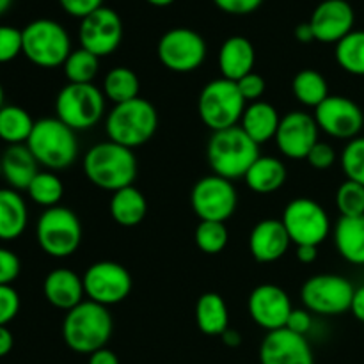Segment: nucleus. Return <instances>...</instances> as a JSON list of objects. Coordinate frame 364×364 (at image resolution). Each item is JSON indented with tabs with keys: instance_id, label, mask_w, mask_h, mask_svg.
I'll list each match as a JSON object with an SVG mask.
<instances>
[{
	"instance_id": "9d476101",
	"label": "nucleus",
	"mask_w": 364,
	"mask_h": 364,
	"mask_svg": "<svg viewBox=\"0 0 364 364\" xmlns=\"http://www.w3.org/2000/svg\"><path fill=\"white\" fill-rule=\"evenodd\" d=\"M354 284L338 274H316L309 277L301 290L304 308L313 315L338 316L350 311Z\"/></svg>"
},
{
	"instance_id": "6ab92c4d",
	"label": "nucleus",
	"mask_w": 364,
	"mask_h": 364,
	"mask_svg": "<svg viewBox=\"0 0 364 364\" xmlns=\"http://www.w3.org/2000/svg\"><path fill=\"white\" fill-rule=\"evenodd\" d=\"M355 13L347 0H323L313 11L309 25L315 41L336 45L354 31Z\"/></svg>"
},
{
	"instance_id": "72a5a7b5",
	"label": "nucleus",
	"mask_w": 364,
	"mask_h": 364,
	"mask_svg": "<svg viewBox=\"0 0 364 364\" xmlns=\"http://www.w3.org/2000/svg\"><path fill=\"white\" fill-rule=\"evenodd\" d=\"M336 63L354 77H364V31H352L334 48Z\"/></svg>"
},
{
	"instance_id": "603ef678",
	"label": "nucleus",
	"mask_w": 364,
	"mask_h": 364,
	"mask_svg": "<svg viewBox=\"0 0 364 364\" xmlns=\"http://www.w3.org/2000/svg\"><path fill=\"white\" fill-rule=\"evenodd\" d=\"M14 347L13 333L7 329V326H0V358H6Z\"/></svg>"
},
{
	"instance_id": "20e7f679",
	"label": "nucleus",
	"mask_w": 364,
	"mask_h": 364,
	"mask_svg": "<svg viewBox=\"0 0 364 364\" xmlns=\"http://www.w3.org/2000/svg\"><path fill=\"white\" fill-rule=\"evenodd\" d=\"M258 156L259 146L240 127L213 132L206 146V159L213 174L231 181L244 178Z\"/></svg>"
},
{
	"instance_id": "ea45409f",
	"label": "nucleus",
	"mask_w": 364,
	"mask_h": 364,
	"mask_svg": "<svg viewBox=\"0 0 364 364\" xmlns=\"http://www.w3.org/2000/svg\"><path fill=\"white\" fill-rule=\"evenodd\" d=\"M23 53L21 31L11 25H0V64L11 63Z\"/></svg>"
},
{
	"instance_id": "412c9836",
	"label": "nucleus",
	"mask_w": 364,
	"mask_h": 364,
	"mask_svg": "<svg viewBox=\"0 0 364 364\" xmlns=\"http://www.w3.org/2000/svg\"><path fill=\"white\" fill-rule=\"evenodd\" d=\"M290 237L279 219H263L249 235V251L258 263H274L290 249Z\"/></svg>"
},
{
	"instance_id": "4468645a",
	"label": "nucleus",
	"mask_w": 364,
	"mask_h": 364,
	"mask_svg": "<svg viewBox=\"0 0 364 364\" xmlns=\"http://www.w3.org/2000/svg\"><path fill=\"white\" fill-rule=\"evenodd\" d=\"M84 291L87 301L96 302L100 306H116L127 301L130 295L134 281L127 267L116 262H96L85 270Z\"/></svg>"
},
{
	"instance_id": "6e6d98bb",
	"label": "nucleus",
	"mask_w": 364,
	"mask_h": 364,
	"mask_svg": "<svg viewBox=\"0 0 364 364\" xmlns=\"http://www.w3.org/2000/svg\"><path fill=\"white\" fill-rule=\"evenodd\" d=\"M146 2L151 4V6H155V7H167V6H171L174 0H146Z\"/></svg>"
},
{
	"instance_id": "79ce46f5",
	"label": "nucleus",
	"mask_w": 364,
	"mask_h": 364,
	"mask_svg": "<svg viewBox=\"0 0 364 364\" xmlns=\"http://www.w3.org/2000/svg\"><path fill=\"white\" fill-rule=\"evenodd\" d=\"M237 85H238V91H240V95L244 96V100L247 103L259 102V100H262V96L265 95V91H267L265 78H263L262 75L255 73V71L249 75H245L244 78H240V80L237 82Z\"/></svg>"
},
{
	"instance_id": "f03ea898",
	"label": "nucleus",
	"mask_w": 364,
	"mask_h": 364,
	"mask_svg": "<svg viewBox=\"0 0 364 364\" xmlns=\"http://www.w3.org/2000/svg\"><path fill=\"white\" fill-rule=\"evenodd\" d=\"M114 331V320L109 308L96 302H80L66 313L63 320V340L70 350L87 354L105 348Z\"/></svg>"
},
{
	"instance_id": "6e6552de",
	"label": "nucleus",
	"mask_w": 364,
	"mask_h": 364,
	"mask_svg": "<svg viewBox=\"0 0 364 364\" xmlns=\"http://www.w3.org/2000/svg\"><path fill=\"white\" fill-rule=\"evenodd\" d=\"M21 38H23V55L34 66L46 68V70L63 66L73 52L66 28L59 21L50 18H39L25 25V28H21Z\"/></svg>"
},
{
	"instance_id": "de8ad7c7",
	"label": "nucleus",
	"mask_w": 364,
	"mask_h": 364,
	"mask_svg": "<svg viewBox=\"0 0 364 364\" xmlns=\"http://www.w3.org/2000/svg\"><path fill=\"white\" fill-rule=\"evenodd\" d=\"M313 326V313H309L308 309H295L290 313L287 322V329H290L291 333H297L306 336V334L311 331Z\"/></svg>"
},
{
	"instance_id": "f704fd0d",
	"label": "nucleus",
	"mask_w": 364,
	"mask_h": 364,
	"mask_svg": "<svg viewBox=\"0 0 364 364\" xmlns=\"http://www.w3.org/2000/svg\"><path fill=\"white\" fill-rule=\"evenodd\" d=\"M27 194L36 205L43 208L59 206L64 196V185L53 171H39L27 188Z\"/></svg>"
},
{
	"instance_id": "8fccbe9b",
	"label": "nucleus",
	"mask_w": 364,
	"mask_h": 364,
	"mask_svg": "<svg viewBox=\"0 0 364 364\" xmlns=\"http://www.w3.org/2000/svg\"><path fill=\"white\" fill-rule=\"evenodd\" d=\"M350 313L359 320V322L364 323V284L363 287L355 288L354 297H352Z\"/></svg>"
},
{
	"instance_id": "f3484780",
	"label": "nucleus",
	"mask_w": 364,
	"mask_h": 364,
	"mask_svg": "<svg viewBox=\"0 0 364 364\" xmlns=\"http://www.w3.org/2000/svg\"><path fill=\"white\" fill-rule=\"evenodd\" d=\"M320 128L315 117L302 110H291L281 117L276 132L277 149L291 160H306L313 146L318 142Z\"/></svg>"
},
{
	"instance_id": "4d7b16f0",
	"label": "nucleus",
	"mask_w": 364,
	"mask_h": 364,
	"mask_svg": "<svg viewBox=\"0 0 364 364\" xmlns=\"http://www.w3.org/2000/svg\"><path fill=\"white\" fill-rule=\"evenodd\" d=\"M11 4H13V0H0V16H2L4 13H7V11H9Z\"/></svg>"
},
{
	"instance_id": "f257e3e1",
	"label": "nucleus",
	"mask_w": 364,
	"mask_h": 364,
	"mask_svg": "<svg viewBox=\"0 0 364 364\" xmlns=\"http://www.w3.org/2000/svg\"><path fill=\"white\" fill-rule=\"evenodd\" d=\"M137 159L134 149L117 142H98L84 155V173L95 187L107 192H117L132 187L137 178Z\"/></svg>"
},
{
	"instance_id": "37998d69",
	"label": "nucleus",
	"mask_w": 364,
	"mask_h": 364,
	"mask_svg": "<svg viewBox=\"0 0 364 364\" xmlns=\"http://www.w3.org/2000/svg\"><path fill=\"white\" fill-rule=\"evenodd\" d=\"M308 164L316 171H327L336 164V151L327 142H316L308 155Z\"/></svg>"
},
{
	"instance_id": "0eeeda50",
	"label": "nucleus",
	"mask_w": 364,
	"mask_h": 364,
	"mask_svg": "<svg viewBox=\"0 0 364 364\" xmlns=\"http://www.w3.org/2000/svg\"><path fill=\"white\" fill-rule=\"evenodd\" d=\"M82 223L66 206H53L41 213L36 224V240L50 258H70L82 244Z\"/></svg>"
},
{
	"instance_id": "c85d7f7f",
	"label": "nucleus",
	"mask_w": 364,
	"mask_h": 364,
	"mask_svg": "<svg viewBox=\"0 0 364 364\" xmlns=\"http://www.w3.org/2000/svg\"><path fill=\"white\" fill-rule=\"evenodd\" d=\"M287 166L283 160L259 155L258 160L249 167L244 180L245 185L256 194H272L287 183Z\"/></svg>"
},
{
	"instance_id": "ddd939ff",
	"label": "nucleus",
	"mask_w": 364,
	"mask_h": 364,
	"mask_svg": "<svg viewBox=\"0 0 364 364\" xmlns=\"http://www.w3.org/2000/svg\"><path fill=\"white\" fill-rule=\"evenodd\" d=\"M160 63L173 73H192L206 59V41L199 32L187 27L167 31L156 46Z\"/></svg>"
},
{
	"instance_id": "4c0bfd02",
	"label": "nucleus",
	"mask_w": 364,
	"mask_h": 364,
	"mask_svg": "<svg viewBox=\"0 0 364 364\" xmlns=\"http://www.w3.org/2000/svg\"><path fill=\"white\" fill-rule=\"evenodd\" d=\"M336 208L341 217L364 215V187L352 180H345L336 191Z\"/></svg>"
},
{
	"instance_id": "4be33fe9",
	"label": "nucleus",
	"mask_w": 364,
	"mask_h": 364,
	"mask_svg": "<svg viewBox=\"0 0 364 364\" xmlns=\"http://www.w3.org/2000/svg\"><path fill=\"white\" fill-rule=\"evenodd\" d=\"M217 63H219L220 77L231 82H238L255 70V45L244 36H231L220 45Z\"/></svg>"
},
{
	"instance_id": "13d9d810",
	"label": "nucleus",
	"mask_w": 364,
	"mask_h": 364,
	"mask_svg": "<svg viewBox=\"0 0 364 364\" xmlns=\"http://www.w3.org/2000/svg\"><path fill=\"white\" fill-rule=\"evenodd\" d=\"M4 98H6V95H4L2 84H0V109H2V107H4Z\"/></svg>"
},
{
	"instance_id": "a19ab883",
	"label": "nucleus",
	"mask_w": 364,
	"mask_h": 364,
	"mask_svg": "<svg viewBox=\"0 0 364 364\" xmlns=\"http://www.w3.org/2000/svg\"><path fill=\"white\" fill-rule=\"evenodd\" d=\"M20 295L11 284L0 287V326H7L20 313Z\"/></svg>"
},
{
	"instance_id": "49530a36",
	"label": "nucleus",
	"mask_w": 364,
	"mask_h": 364,
	"mask_svg": "<svg viewBox=\"0 0 364 364\" xmlns=\"http://www.w3.org/2000/svg\"><path fill=\"white\" fill-rule=\"evenodd\" d=\"M59 4L64 13L73 18H80V20L103 7V0H59Z\"/></svg>"
},
{
	"instance_id": "7ed1b4c3",
	"label": "nucleus",
	"mask_w": 364,
	"mask_h": 364,
	"mask_svg": "<svg viewBox=\"0 0 364 364\" xmlns=\"http://www.w3.org/2000/svg\"><path fill=\"white\" fill-rule=\"evenodd\" d=\"M25 146L31 149L39 166L53 173L71 167L78 156L77 132L57 117H43L36 121Z\"/></svg>"
},
{
	"instance_id": "bf43d9fd",
	"label": "nucleus",
	"mask_w": 364,
	"mask_h": 364,
	"mask_svg": "<svg viewBox=\"0 0 364 364\" xmlns=\"http://www.w3.org/2000/svg\"><path fill=\"white\" fill-rule=\"evenodd\" d=\"M0 178H2V164H0Z\"/></svg>"
},
{
	"instance_id": "bb28decb",
	"label": "nucleus",
	"mask_w": 364,
	"mask_h": 364,
	"mask_svg": "<svg viewBox=\"0 0 364 364\" xmlns=\"http://www.w3.org/2000/svg\"><path fill=\"white\" fill-rule=\"evenodd\" d=\"M28 224L27 203L14 188H0V240H16Z\"/></svg>"
},
{
	"instance_id": "864d4df0",
	"label": "nucleus",
	"mask_w": 364,
	"mask_h": 364,
	"mask_svg": "<svg viewBox=\"0 0 364 364\" xmlns=\"http://www.w3.org/2000/svg\"><path fill=\"white\" fill-rule=\"evenodd\" d=\"M294 36L299 43H304V45L306 43L315 41V34H313V28L311 25H309V21H306V23H299L297 27H295Z\"/></svg>"
},
{
	"instance_id": "39448f33",
	"label": "nucleus",
	"mask_w": 364,
	"mask_h": 364,
	"mask_svg": "<svg viewBox=\"0 0 364 364\" xmlns=\"http://www.w3.org/2000/svg\"><path fill=\"white\" fill-rule=\"evenodd\" d=\"M159 128V112L155 105L144 98H135L114 105L105 117V132L109 141L124 148L135 149L151 141Z\"/></svg>"
},
{
	"instance_id": "a878e982",
	"label": "nucleus",
	"mask_w": 364,
	"mask_h": 364,
	"mask_svg": "<svg viewBox=\"0 0 364 364\" xmlns=\"http://www.w3.org/2000/svg\"><path fill=\"white\" fill-rule=\"evenodd\" d=\"M334 245L345 262L364 265V215L340 217L333 230Z\"/></svg>"
},
{
	"instance_id": "1a4fd4ad",
	"label": "nucleus",
	"mask_w": 364,
	"mask_h": 364,
	"mask_svg": "<svg viewBox=\"0 0 364 364\" xmlns=\"http://www.w3.org/2000/svg\"><path fill=\"white\" fill-rule=\"evenodd\" d=\"M105 95L95 84H66L55 98V117L71 130H91L105 114Z\"/></svg>"
},
{
	"instance_id": "b1692460",
	"label": "nucleus",
	"mask_w": 364,
	"mask_h": 364,
	"mask_svg": "<svg viewBox=\"0 0 364 364\" xmlns=\"http://www.w3.org/2000/svg\"><path fill=\"white\" fill-rule=\"evenodd\" d=\"M2 164V178L7 181L9 188L14 191H27L31 181L39 173V164L25 144L7 146L0 156Z\"/></svg>"
},
{
	"instance_id": "9b49d317",
	"label": "nucleus",
	"mask_w": 364,
	"mask_h": 364,
	"mask_svg": "<svg viewBox=\"0 0 364 364\" xmlns=\"http://www.w3.org/2000/svg\"><path fill=\"white\" fill-rule=\"evenodd\" d=\"M283 224L291 244L318 247L331 235V219L320 203L311 198H295L283 212Z\"/></svg>"
},
{
	"instance_id": "2eb2a0df",
	"label": "nucleus",
	"mask_w": 364,
	"mask_h": 364,
	"mask_svg": "<svg viewBox=\"0 0 364 364\" xmlns=\"http://www.w3.org/2000/svg\"><path fill=\"white\" fill-rule=\"evenodd\" d=\"M313 117L320 132L341 141H352L359 137L364 127L363 109L347 96L329 95L316 107Z\"/></svg>"
},
{
	"instance_id": "aec40b11",
	"label": "nucleus",
	"mask_w": 364,
	"mask_h": 364,
	"mask_svg": "<svg viewBox=\"0 0 364 364\" xmlns=\"http://www.w3.org/2000/svg\"><path fill=\"white\" fill-rule=\"evenodd\" d=\"M262 364H315V354L306 336L290 329L267 333L259 347Z\"/></svg>"
},
{
	"instance_id": "cd10ccee",
	"label": "nucleus",
	"mask_w": 364,
	"mask_h": 364,
	"mask_svg": "<svg viewBox=\"0 0 364 364\" xmlns=\"http://www.w3.org/2000/svg\"><path fill=\"white\" fill-rule=\"evenodd\" d=\"M196 323L206 336H223L230 329V311L223 295L206 291L196 302Z\"/></svg>"
},
{
	"instance_id": "3c124183",
	"label": "nucleus",
	"mask_w": 364,
	"mask_h": 364,
	"mask_svg": "<svg viewBox=\"0 0 364 364\" xmlns=\"http://www.w3.org/2000/svg\"><path fill=\"white\" fill-rule=\"evenodd\" d=\"M318 258V247L316 245H297V259L301 263H315Z\"/></svg>"
},
{
	"instance_id": "c9c22d12",
	"label": "nucleus",
	"mask_w": 364,
	"mask_h": 364,
	"mask_svg": "<svg viewBox=\"0 0 364 364\" xmlns=\"http://www.w3.org/2000/svg\"><path fill=\"white\" fill-rule=\"evenodd\" d=\"M63 70L70 84H92L100 71V57L84 48L73 50L63 64Z\"/></svg>"
},
{
	"instance_id": "5fc2aeb1",
	"label": "nucleus",
	"mask_w": 364,
	"mask_h": 364,
	"mask_svg": "<svg viewBox=\"0 0 364 364\" xmlns=\"http://www.w3.org/2000/svg\"><path fill=\"white\" fill-rule=\"evenodd\" d=\"M220 338H223V343L226 345V347H231V348L238 347V345L242 343L240 333H238V331H235V329H231V327Z\"/></svg>"
},
{
	"instance_id": "58836bf2",
	"label": "nucleus",
	"mask_w": 364,
	"mask_h": 364,
	"mask_svg": "<svg viewBox=\"0 0 364 364\" xmlns=\"http://www.w3.org/2000/svg\"><path fill=\"white\" fill-rule=\"evenodd\" d=\"M341 169H343L347 180L364 187V137H355L347 142L340 156Z\"/></svg>"
},
{
	"instance_id": "473e14b6",
	"label": "nucleus",
	"mask_w": 364,
	"mask_h": 364,
	"mask_svg": "<svg viewBox=\"0 0 364 364\" xmlns=\"http://www.w3.org/2000/svg\"><path fill=\"white\" fill-rule=\"evenodd\" d=\"M291 92L304 107H316L329 96V84L316 70H302L291 80Z\"/></svg>"
},
{
	"instance_id": "09e8293b",
	"label": "nucleus",
	"mask_w": 364,
	"mask_h": 364,
	"mask_svg": "<svg viewBox=\"0 0 364 364\" xmlns=\"http://www.w3.org/2000/svg\"><path fill=\"white\" fill-rule=\"evenodd\" d=\"M89 364H119V359L110 348H100L89 355Z\"/></svg>"
},
{
	"instance_id": "423d86ee",
	"label": "nucleus",
	"mask_w": 364,
	"mask_h": 364,
	"mask_svg": "<svg viewBox=\"0 0 364 364\" xmlns=\"http://www.w3.org/2000/svg\"><path fill=\"white\" fill-rule=\"evenodd\" d=\"M247 102L238 91L237 82L226 78L210 80L198 98V114L203 124L213 132L228 130L240 124Z\"/></svg>"
},
{
	"instance_id": "f8f14e48",
	"label": "nucleus",
	"mask_w": 364,
	"mask_h": 364,
	"mask_svg": "<svg viewBox=\"0 0 364 364\" xmlns=\"http://www.w3.org/2000/svg\"><path fill=\"white\" fill-rule=\"evenodd\" d=\"M191 206L199 220L226 223L237 212L238 194L231 180L208 174L196 181L191 192Z\"/></svg>"
},
{
	"instance_id": "5701e85b",
	"label": "nucleus",
	"mask_w": 364,
	"mask_h": 364,
	"mask_svg": "<svg viewBox=\"0 0 364 364\" xmlns=\"http://www.w3.org/2000/svg\"><path fill=\"white\" fill-rule=\"evenodd\" d=\"M43 294L53 308L63 309L66 313L85 301L84 281L77 272L70 269L52 270L45 277Z\"/></svg>"
},
{
	"instance_id": "7c9ffc66",
	"label": "nucleus",
	"mask_w": 364,
	"mask_h": 364,
	"mask_svg": "<svg viewBox=\"0 0 364 364\" xmlns=\"http://www.w3.org/2000/svg\"><path fill=\"white\" fill-rule=\"evenodd\" d=\"M36 121L31 114L18 105H4L0 109V141L7 146L25 144L28 141Z\"/></svg>"
},
{
	"instance_id": "393cba45",
	"label": "nucleus",
	"mask_w": 364,
	"mask_h": 364,
	"mask_svg": "<svg viewBox=\"0 0 364 364\" xmlns=\"http://www.w3.org/2000/svg\"><path fill=\"white\" fill-rule=\"evenodd\" d=\"M279 123L281 116L276 107L270 105L269 102L259 100V102L247 103L238 127L259 146L276 137Z\"/></svg>"
},
{
	"instance_id": "2f4dec72",
	"label": "nucleus",
	"mask_w": 364,
	"mask_h": 364,
	"mask_svg": "<svg viewBox=\"0 0 364 364\" xmlns=\"http://www.w3.org/2000/svg\"><path fill=\"white\" fill-rule=\"evenodd\" d=\"M103 95L114 105L127 103L130 100L139 98L141 92V80L137 73L127 66L112 68L103 78Z\"/></svg>"
},
{
	"instance_id": "e433bc0d",
	"label": "nucleus",
	"mask_w": 364,
	"mask_h": 364,
	"mask_svg": "<svg viewBox=\"0 0 364 364\" xmlns=\"http://www.w3.org/2000/svg\"><path fill=\"white\" fill-rule=\"evenodd\" d=\"M230 240L226 223H210V220H201L196 228L194 242L199 251L205 255H219L224 251Z\"/></svg>"
},
{
	"instance_id": "a18cd8bd",
	"label": "nucleus",
	"mask_w": 364,
	"mask_h": 364,
	"mask_svg": "<svg viewBox=\"0 0 364 364\" xmlns=\"http://www.w3.org/2000/svg\"><path fill=\"white\" fill-rule=\"evenodd\" d=\"M213 4L223 13L235 14V16H244V14H251L256 9H259L263 0H213Z\"/></svg>"
},
{
	"instance_id": "dca6fc26",
	"label": "nucleus",
	"mask_w": 364,
	"mask_h": 364,
	"mask_svg": "<svg viewBox=\"0 0 364 364\" xmlns=\"http://www.w3.org/2000/svg\"><path fill=\"white\" fill-rule=\"evenodd\" d=\"M80 48L95 53L96 57H107L119 48L123 41V21L119 14L110 7H100L89 16L82 18L78 27Z\"/></svg>"
},
{
	"instance_id": "c756f323",
	"label": "nucleus",
	"mask_w": 364,
	"mask_h": 364,
	"mask_svg": "<svg viewBox=\"0 0 364 364\" xmlns=\"http://www.w3.org/2000/svg\"><path fill=\"white\" fill-rule=\"evenodd\" d=\"M109 212L114 223H117L119 226L135 228L144 220L146 213H148V201H146L144 194L132 185V187H124L114 192L110 198Z\"/></svg>"
},
{
	"instance_id": "a211bd4d",
	"label": "nucleus",
	"mask_w": 364,
	"mask_h": 364,
	"mask_svg": "<svg viewBox=\"0 0 364 364\" xmlns=\"http://www.w3.org/2000/svg\"><path fill=\"white\" fill-rule=\"evenodd\" d=\"M249 316L255 320L256 326L265 329L267 333L284 329L288 316L294 311L290 295L281 287L265 283L256 287L247 299Z\"/></svg>"
},
{
	"instance_id": "c03bdc74",
	"label": "nucleus",
	"mask_w": 364,
	"mask_h": 364,
	"mask_svg": "<svg viewBox=\"0 0 364 364\" xmlns=\"http://www.w3.org/2000/svg\"><path fill=\"white\" fill-rule=\"evenodd\" d=\"M21 262L11 249L0 247V287L11 284L20 276Z\"/></svg>"
}]
</instances>
